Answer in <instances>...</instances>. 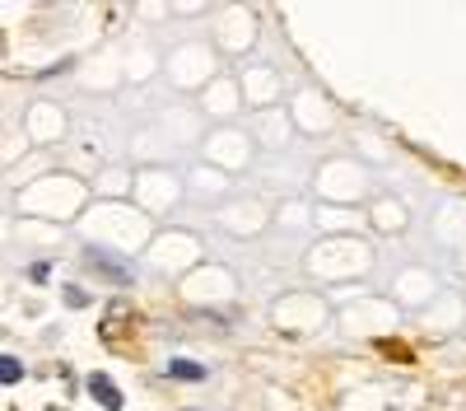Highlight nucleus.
<instances>
[{
  "instance_id": "f257e3e1",
  "label": "nucleus",
  "mask_w": 466,
  "mask_h": 411,
  "mask_svg": "<svg viewBox=\"0 0 466 411\" xmlns=\"http://www.w3.org/2000/svg\"><path fill=\"white\" fill-rule=\"evenodd\" d=\"M89 388H94V397H98L107 411H116V406H122V393H116V384L107 379V374H89Z\"/></svg>"
},
{
  "instance_id": "f03ea898",
  "label": "nucleus",
  "mask_w": 466,
  "mask_h": 411,
  "mask_svg": "<svg viewBox=\"0 0 466 411\" xmlns=\"http://www.w3.org/2000/svg\"><path fill=\"white\" fill-rule=\"evenodd\" d=\"M89 262H98V267L112 272L116 281H131V267H127V262H112V257H103V252H89Z\"/></svg>"
},
{
  "instance_id": "7ed1b4c3",
  "label": "nucleus",
  "mask_w": 466,
  "mask_h": 411,
  "mask_svg": "<svg viewBox=\"0 0 466 411\" xmlns=\"http://www.w3.org/2000/svg\"><path fill=\"white\" fill-rule=\"evenodd\" d=\"M24 379V365L10 360V355H0V384H19Z\"/></svg>"
},
{
  "instance_id": "20e7f679",
  "label": "nucleus",
  "mask_w": 466,
  "mask_h": 411,
  "mask_svg": "<svg viewBox=\"0 0 466 411\" xmlns=\"http://www.w3.org/2000/svg\"><path fill=\"white\" fill-rule=\"evenodd\" d=\"M201 374H206L201 365H187V360H177V365H173V379H201Z\"/></svg>"
}]
</instances>
